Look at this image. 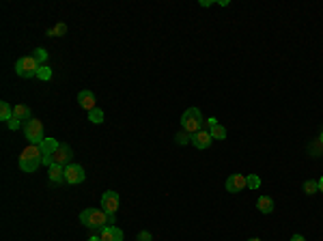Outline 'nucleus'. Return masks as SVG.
Segmentation results:
<instances>
[{
  "instance_id": "obj_29",
  "label": "nucleus",
  "mask_w": 323,
  "mask_h": 241,
  "mask_svg": "<svg viewBox=\"0 0 323 241\" xmlns=\"http://www.w3.org/2000/svg\"><path fill=\"white\" fill-rule=\"evenodd\" d=\"M211 4H216L213 0H201V7H211Z\"/></svg>"
},
{
  "instance_id": "obj_3",
  "label": "nucleus",
  "mask_w": 323,
  "mask_h": 241,
  "mask_svg": "<svg viewBox=\"0 0 323 241\" xmlns=\"http://www.w3.org/2000/svg\"><path fill=\"white\" fill-rule=\"evenodd\" d=\"M181 127L183 132L187 134H196L203 129V114L198 108H187L186 112L181 114Z\"/></svg>"
},
{
  "instance_id": "obj_9",
  "label": "nucleus",
  "mask_w": 323,
  "mask_h": 241,
  "mask_svg": "<svg viewBox=\"0 0 323 241\" xmlns=\"http://www.w3.org/2000/svg\"><path fill=\"white\" fill-rule=\"evenodd\" d=\"M211 142H213V138H211V134H209V129H201V132H196V134H192V144L196 149H209L211 147Z\"/></svg>"
},
{
  "instance_id": "obj_18",
  "label": "nucleus",
  "mask_w": 323,
  "mask_h": 241,
  "mask_svg": "<svg viewBox=\"0 0 323 241\" xmlns=\"http://www.w3.org/2000/svg\"><path fill=\"white\" fill-rule=\"evenodd\" d=\"M209 134L213 140H226V127H222L220 123L213 125V127H209Z\"/></svg>"
},
{
  "instance_id": "obj_30",
  "label": "nucleus",
  "mask_w": 323,
  "mask_h": 241,
  "mask_svg": "<svg viewBox=\"0 0 323 241\" xmlns=\"http://www.w3.org/2000/svg\"><path fill=\"white\" fill-rule=\"evenodd\" d=\"M291 241H306V239L302 237V235H293V237H291Z\"/></svg>"
},
{
  "instance_id": "obj_33",
  "label": "nucleus",
  "mask_w": 323,
  "mask_h": 241,
  "mask_svg": "<svg viewBox=\"0 0 323 241\" xmlns=\"http://www.w3.org/2000/svg\"><path fill=\"white\" fill-rule=\"evenodd\" d=\"M319 142L323 144V132H321V136H319Z\"/></svg>"
},
{
  "instance_id": "obj_13",
  "label": "nucleus",
  "mask_w": 323,
  "mask_h": 241,
  "mask_svg": "<svg viewBox=\"0 0 323 241\" xmlns=\"http://www.w3.org/2000/svg\"><path fill=\"white\" fill-rule=\"evenodd\" d=\"M48 179H50V183H54V185L65 183V166H50Z\"/></svg>"
},
{
  "instance_id": "obj_22",
  "label": "nucleus",
  "mask_w": 323,
  "mask_h": 241,
  "mask_svg": "<svg viewBox=\"0 0 323 241\" xmlns=\"http://www.w3.org/2000/svg\"><path fill=\"white\" fill-rule=\"evenodd\" d=\"M65 33H67V26L61 22V24H56L52 30H48V37H63Z\"/></svg>"
},
{
  "instance_id": "obj_20",
  "label": "nucleus",
  "mask_w": 323,
  "mask_h": 241,
  "mask_svg": "<svg viewBox=\"0 0 323 241\" xmlns=\"http://www.w3.org/2000/svg\"><path fill=\"white\" fill-rule=\"evenodd\" d=\"M31 56H33L34 60H37L39 65H46V60H48V52H46L43 48H37V50H34V52L31 54Z\"/></svg>"
},
{
  "instance_id": "obj_34",
  "label": "nucleus",
  "mask_w": 323,
  "mask_h": 241,
  "mask_svg": "<svg viewBox=\"0 0 323 241\" xmlns=\"http://www.w3.org/2000/svg\"><path fill=\"white\" fill-rule=\"evenodd\" d=\"M248 241H261V239H258V237H252V239H248Z\"/></svg>"
},
{
  "instance_id": "obj_4",
  "label": "nucleus",
  "mask_w": 323,
  "mask_h": 241,
  "mask_svg": "<svg viewBox=\"0 0 323 241\" xmlns=\"http://www.w3.org/2000/svg\"><path fill=\"white\" fill-rule=\"evenodd\" d=\"M24 136H26V140L31 144H41L43 140H46V136H43V125L41 120L37 119H31L24 123Z\"/></svg>"
},
{
  "instance_id": "obj_23",
  "label": "nucleus",
  "mask_w": 323,
  "mask_h": 241,
  "mask_svg": "<svg viewBox=\"0 0 323 241\" xmlns=\"http://www.w3.org/2000/svg\"><path fill=\"white\" fill-rule=\"evenodd\" d=\"M302 188H304V192L310 196V194H315V192H319V183H317V181H304V185H302Z\"/></svg>"
},
{
  "instance_id": "obj_2",
  "label": "nucleus",
  "mask_w": 323,
  "mask_h": 241,
  "mask_svg": "<svg viewBox=\"0 0 323 241\" xmlns=\"http://www.w3.org/2000/svg\"><path fill=\"white\" fill-rule=\"evenodd\" d=\"M108 220L110 215L103 209H84L80 213V222L91 230H102L103 226H108Z\"/></svg>"
},
{
  "instance_id": "obj_31",
  "label": "nucleus",
  "mask_w": 323,
  "mask_h": 241,
  "mask_svg": "<svg viewBox=\"0 0 323 241\" xmlns=\"http://www.w3.org/2000/svg\"><path fill=\"white\" fill-rule=\"evenodd\" d=\"M317 183H319V192H321V194H323V177H321V179H319V181H317Z\"/></svg>"
},
{
  "instance_id": "obj_14",
  "label": "nucleus",
  "mask_w": 323,
  "mask_h": 241,
  "mask_svg": "<svg viewBox=\"0 0 323 241\" xmlns=\"http://www.w3.org/2000/svg\"><path fill=\"white\" fill-rule=\"evenodd\" d=\"M58 140L56 138H46L41 144H39V149H41V153H43V157H48V155H54L58 151Z\"/></svg>"
},
{
  "instance_id": "obj_10",
  "label": "nucleus",
  "mask_w": 323,
  "mask_h": 241,
  "mask_svg": "<svg viewBox=\"0 0 323 241\" xmlns=\"http://www.w3.org/2000/svg\"><path fill=\"white\" fill-rule=\"evenodd\" d=\"M99 237H102V241H123L125 235H123V230L117 228V226H103V228L99 230Z\"/></svg>"
},
{
  "instance_id": "obj_25",
  "label": "nucleus",
  "mask_w": 323,
  "mask_h": 241,
  "mask_svg": "<svg viewBox=\"0 0 323 241\" xmlns=\"http://www.w3.org/2000/svg\"><path fill=\"white\" fill-rule=\"evenodd\" d=\"M177 142H179V144H187V142H192V136L187 134V132H179V134H177Z\"/></svg>"
},
{
  "instance_id": "obj_12",
  "label": "nucleus",
  "mask_w": 323,
  "mask_h": 241,
  "mask_svg": "<svg viewBox=\"0 0 323 241\" xmlns=\"http://www.w3.org/2000/svg\"><path fill=\"white\" fill-rule=\"evenodd\" d=\"M78 103H80V108H84L86 112H91L93 108H97V105H95V95H93L91 90H80V93H78Z\"/></svg>"
},
{
  "instance_id": "obj_17",
  "label": "nucleus",
  "mask_w": 323,
  "mask_h": 241,
  "mask_svg": "<svg viewBox=\"0 0 323 241\" xmlns=\"http://www.w3.org/2000/svg\"><path fill=\"white\" fill-rule=\"evenodd\" d=\"M13 119V108L11 103L7 102H0V120H4V123H9V120Z\"/></svg>"
},
{
  "instance_id": "obj_1",
  "label": "nucleus",
  "mask_w": 323,
  "mask_h": 241,
  "mask_svg": "<svg viewBox=\"0 0 323 241\" xmlns=\"http://www.w3.org/2000/svg\"><path fill=\"white\" fill-rule=\"evenodd\" d=\"M41 164H43V153L39 149V144H31V147H26L22 151V155H19V168L24 172H34Z\"/></svg>"
},
{
  "instance_id": "obj_21",
  "label": "nucleus",
  "mask_w": 323,
  "mask_h": 241,
  "mask_svg": "<svg viewBox=\"0 0 323 241\" xmlns=\"http://www.w3.org/2000/svg\"><path fill=\"white\" fill-rule=\"evenodd\" d=\"M37 78H39V80H43V82L52 80V69H50L48 65H41V67H39V71H37Z\"/></svg>"
},
{
  "instance_id": "obj_28",
  "label": "nucleus",
  "mask_w": 323,
  "mask_h": 241,
  "mask_svg": "<svg viewBox=\"0 0 323 241\" xmlns=\"http://www.w3.org/2000/svg\"><path fill=\"white\" fill-rule=\"evenodd\" d=\"M207 125H209V127H213V125H218V119H216V117H209V119H207Z\"/></svg>"
},
{
  "instance_id": "obj_19",
  "label": "nucleus",
  "mask_w": 323,
  "mask_h": 241,
  "mask_svg": "<svg viewBox=\"0 0 323 241\" xmlns=\"http://www.w3.org/2000/svg\"><path fill=\"white\" fill-rule=\"evenodd\" d=\"M88 120L95 125H102L103 123V110L102 108H93L91 112H88Z\"/></svg>"
},
{
  "instance_id": "obj_7",
  "label": "nucleus",
  "mask_w": 323,
  "mask_h": 241,
  "mask_svg": "<svg viewBox=\"0 0 323 241\" xmlns=\"http://www.w3.org/2000/svg\"><path fill=\"white\" fill-rule=\"evenodd\" d=\"M84 179H86V172H84L82 166H78V164H69V166H65V183H69V185H78V183H82Z\"/></svg>"
},
{
  "instance_id": "obj_26",
  "label": "nucleus",
  "mask_w": 323,
  "mask_h": 241,
  "mask_svg": "<svg viewBox=\"0 0 323 241\" xmlns=\"http://www.w3.org/2000/svg\"><path fill=\"white\" fill-rule=\"evenodd\" d=\"M7 127L11 129V132H16V129H19V127H22V120L13 117V119H11V120H9V123H7Z\"/></svg>"
},
{
  "instance_id": "obj_24",
  "label": "nucleus",
  "mask_w": 323,
  "mask_h": 241,
  "mask_svg": "<svg viewBox=\"0 0 323 241\" xmlns=\"http://www.w3.org/2000/svg\"><path fill=\"white\" fill-rule=\"evenodd\" d=\"M246 183H248V189H258V188H261V179H258L256 174H248Z\"/></svg>"
},
{
  "instance_id": "obj_16",
  "label": "nucleus",
  "mask_w": 323,
  "mask_h": 241,
  "mask_svg": "<svg viewBox=\"0 0 323 241\" xmlns=\"http://www.w3.org/2000/svg\"><path fill=\"white\" fill-rule=\"evenodd\" d=\"M256 207H258V211H261V213H272V211H274V200L270 198V196H261V198L256 200Z\"/></svg>"
},
{
  "instance_id": "obj_11",
  "label": "nucleus",
  "mask_w": 323,
  "mask_h": 241,
  "mask_svg": "<svg viewBox=\"0 0 323 241\" xmlns=\"http://www.w3.org/2000/svg\"><path fill=\"white\" fill-rule=\"evenodd\" d=\"M246 188H248V183H246V177H243V174H231V177L226 179V189L231 194H237Z\"/></svg>"
},
{
  "instance_id": "obj_5",
  "label": "nucleus",
  "mask_w": 323,
  "mask_h": 241,
  "mask_svg": "<svg viewBox=\"0 0 323 241\" xmlns=\"http://www.w3.org/2000/svg\"><path fill=\"white\" fill-rule=\"evenodd\" d=\"M73 153H71V147L69 144H61L58 147V151L54 155H48V157H43V164L48 166H69V162H71Z\"/></svg>"
},
{
  "instance_id": "obj_27",
  "label": "nucleus",
  "mask_w": 323,
  "mask_h": 241,
  "mask_svg": "<svg viewBox=\"0 0 323 241\" xmlns=\"http://www.w3.org/2000/svg\"><path fill=\"white\" fill-rule=\"evenodd\" d=\"M138 241H151V233H149V230H142V233L138 235Z\"/></svg>"
},
{
  "instance_id": "obj_6",
  "label": "nucleus",
  "mask_w": 323,
  "mask_h": 241,
  "mask_svg": "<svg viewBox=\"0 0 323 241\" xmlns=\"http://www.w3.org/2000/svg\"><path fill=\"white\" fill-rule=\"evenodd\" d=\"M39 67H41V65H39L33 56H24L16 63V73L19 78H37Z\"/></svg>"
},
{
  "instance_id": "obj_8",
  "label": "nucleus",
  "mask_w": 323,
  "mask_h": 241,
  "mask_svg": "<svg viewBox=\"0 0 323 241\" xmlns=\"http://www.w3.org/2000/svg\"><path fill=\"white\" fill-rule=\"evenodd\" d=\"M119 194L117 192H103V196H102V209L106 211V213H112V215H117V211H119Z\"/></svg>"
},
{
  "instance_id": "obj_15",
  "label": "nucleus",
  "mask_w": 323,
  "mask_h": 241,
  "mask_svg": "<svg viewBox=\"0 0 323 241\" xmlns=\"http://www.w3.org/2000/svg\"><path fill=\"white\" fill-rule=\"evenodd\" d=\"M13 117L19 119L22 123H26V120H31V119H33V114H31V108H28V105L17 103V105H13Z\"/></svg>"
},
{
  "instance_id": "obj_32",
  "label": "nucleus",
  "mask_w": 323,
  "mask_h": 241,
  "mask_svg": "<svg viewBox=\"0 0 323 241\" xmlns=\"http://www.w3.org/2000/svg\"><path fill=\"white\" fill-rule=\"evenodd\" d=\"M88 241H102V237H99V235H95V237H91Z\"/></svg>"
}]
</instances>
